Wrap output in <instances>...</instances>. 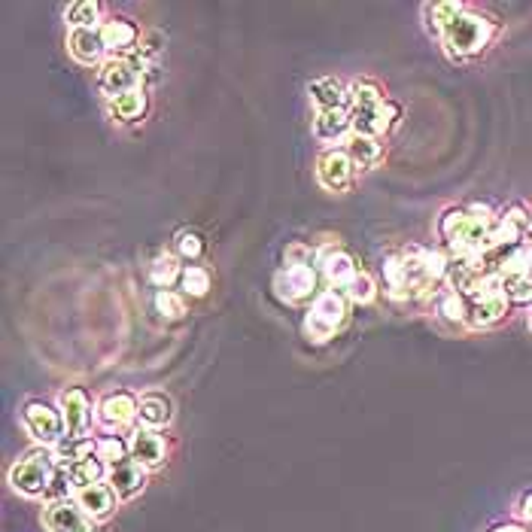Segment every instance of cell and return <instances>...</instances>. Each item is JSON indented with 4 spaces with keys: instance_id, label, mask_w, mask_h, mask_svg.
<instances>
[{
    "instance_id": "obj_2",
    "label": "cell",
    "mask_w": 532,
    "mask_h": 532,
    "mask_svg": "<svg viewBox=\"0 0 532 532\" xmlns=\"http://www.w3.org/2000/svg\"><path fill=\"white\" fill-rule=\"evenodd\" d=\"M496 216L484 204L469 207H450L438 219V238L450 256H481L490 247Z\"/></svg>"
},
{
    "instance_id": "obj_20",
    "label": "cell",
    "mask_w": 532,
    "mask_h": 532,
    "mask_svg": "<svg viewBox=\"0 0 532 532\" xmlns=\"http://www.w3.org/2000/svg\"><path fill=\"white\" fill-rule=\"evenodd\" d=\"M320 271H323V277L329 280V286L332 289H347V283L359 274L356 271V265H353V259L344 253V250H323L320 253Z\"/></svg>"
},
{
    "instance_id": "obj_38",
    "label": "cell",
    "mask_w": 532,
    "mask_h": 532,
    "mask_svg": "<svg viewBox=\"0 0 532 532\" xmlns=\"http://www.w3.org/2000/svg\"><path fill=\"white\" fill-rule=\"evenodd\" d=\"M162 49H165V37H162L159 31H149V34L140 40V46H137V52H134V55H137L140 61H149V58H156Z\"/></svg>"
},
{
    "instance_id": "obj_9",
    "label": "cell",
    "mask_w": 532,
    "mask_h": 532,
    "mask_svg": "<svg viewBox=\"0 0 532 532\" xmlns=\"http://www.w3.org/2000/svg\"><path fill=\"white\" fill-rule=\"evenodd\" d=\"M140 73H143V61L137 55H125V58H110L101 64L98 70V86L101 92L116 101L128 92L137 89V80H140Z\"/></svg>"
},
{
    "instance_id": "obj_41",
    "label": "cell",
    "mask_w": 532,
    "mask_h": 532,
    "mask_svg": "<svg viewBox=\"0 0 532 532\" xmlns=\"http://www.w3.org/2000/svg\"><path fill=\"white\" fill-rule=\"evenodd\" d=\"M526 247L532 250V222H529V232H526Z\"/></svg>"
},
{
    "instance_id": "obj_37",
    "label": "cell",
    "mask_w": 532,
    "mask_h": 532,
    "mask_svg": "<svg viewBox=\"0 0 532 532\" xmlns=\"http://www.w3.org/2000/svg\"><path fill=\"white\" fill-rule=\"evenodd\" d=\"M174 244H177V253H180L183 259H198V256L204 253V241H201L195 232H180Z\"/></svg>"
},
{
    "instance_id": "obj_32",
    "label": "cell",
    "mask_w": 532,
    "mask_h": 532,
    "mask_svg": "<svg viewBox=\"0 0 532 532\" xmlns=\"http://www.w3.org/2000/svg\"><path fill=\"white\" fill-rule=\"evenodd\" d=\"M180 274H183L180 259H177V256H171V253L156 256V262L149 265V280L156 283V286H165V289H168L174 280H180Z\"/></svg>"
},
{
    "instance_id": "obj_7",
    "label": "cell",
    "mask_w": 532,
    "mask_h": 532,
    "mask_svg": "<svg viewBox=\"0 0 532 532\" xmlns=\"http://www.w3.org/2000/svg\"><path fill=\"white\" fill-rule=\"evenodd\" d=\"M22 423L28 429V435L40 444V447H55L58 441L67 438V423L58 405L46 402V399H31L22 408Z\"/></svg>"
},
{
    "instance_id": "obj_36",
    "label": "cell",
    "mask_w": 532,
    "mask_h": 532,
    "mask_svg": "<svg viewBox=\"0 0 532 532\" xmlns=\"http://www.w3.org/2000/svg\"><path fill=\"white\" fill-rule=\"evenodd\" d=\"M374 292H377V286H374L371 274H365V271H359V274L347 283V289H344V295H347L350 301H356V304H368V301L374 298Z\"/></svg>"
},
{
    "instance_id": "obj_24",
    "label": "cell",
    "mask_w": 532,
    "mask_h": 532,
    "mask_svg": "<svg viewBox=\"0 0 532 532\" xmlns=\"http://www.w3.org/2000/svg\"><path fill=\"white\" fill-rule=\"evenodd\" d=\"M308 95L317 104V110H338L347 104V89L335 76H320V80H314L308 86Z\"/></svg>"
},
{
    "instance_id": "obj_27",
    "label": "cell",
    "mask_w": 532,
    "mask_h": 532,
    "mask_svg": "<svg viewBox=\"0 0 532 532\" xmlns=\"http://www.w3.org/2000/svg\"><path fill=\"white\" fill-rule=\"evenodd\" d=\"M435 311H438V317H441L444 323L460 326V323L469 320V301H466V295L447 289V292H441V295L435 298Z\"/></svg>"
},
{
    "instance_id": "obj_29",
    "label": "cell",
    "mask_w": 532,
    "mask_h": 532,
    "mask_svg": "<svg viewBox=\"0 0 532 532\" xmlns=\"http://www.w3.org/2000/svg\"><path fill=\"white\" fill-rule=\"evenodd\" d=\"M64 19H67V25L73 31H80V28H101L98 25L101 22V4H98V0H76V4L67 7Z\"/></svg>"
},
{
    "instance_id": "obj_10",
    "label": "cell",
    "mask_w": 532,
    "mask_h": 532,
    "mask_svg": "<svg viewBox=\"0 0 532 532\" xmlns=\"http://www.w3.org/2000/svg\"><path fill=\"white\" fill-rule=\"evenodd\" d=\"M137 408H140V399L128 390H113L107 393L98 408H95V417L104 429L110 432H122L125 426H131L137 420Z\"/></svg>"
},
{
    "instance_id": "obj_28",
    "label": "cell",
    "mask_w": 532,
    "mask_h": 532,
    "mask_svg": "<svg viewBox=\"0 0 532 532\" xmlns=\"http://www.w3.org/2000/svg\"><path fill=\"white\" fill-rule=\"evenodd\" d=\"M110 113H113L116 122H137V119H143V113H146V92L134 89L128 95L110 101Z\"/></svg>"
},
{
    "instance_id": "obj_11",
    "label": "cell",
    "mask_w": 532,
    "mask_h": 532,
    "mask_svg": "<svg viewBox=\"0 0 532 532\" xmlns=\"http://www.w3.org/2000/svg\"><path fill=\"white\" fill-rule=\"evenodd\" d=\"M43 526L49 532H98L95 520L80 505H76V499L49 502L43 508Z\"/></svg>"
},
{
    "instance_id": "obj_21",
    "label": "cell",
    "mask_w": 532,
    "mask_h": 532,
    "mask_svg": "<svg viewBox=\"0 0 532 532\" xmlns=\"http://www.w3.org/2000/svg\"><path fill=\"white\" fill-rule=\"evenodd\" d=\"M52 453H55L58 466L70 469V466L83 463V460H89V456L98 453V438H92V435H67L64 441H58L52 447Z\"/></svg>"
},
{
    "instance_id": "obj_1",
    "label": "cell",
    "mask_w": 532,
    "mask_h": 532,
    "mask_svg": "<svg viewBox=\"0 0 532 532\" xmlns=\"http://www.w3.org/2000/svg\"><path fill=\"white\" fill-rule=\"evenodd\" d=\"M384 283L393 298L414 301L447 283V256L429 247H405L384 259Z\"/></svg>"
},
{
    "instance_id": "obj_19",
    "label": "cell",
    "mask_w": 532,
    "mask_h": 532,
    "mask_svg": "<svg viewBox=\"0 0 532 532\" xmlns=\"http://www.w3.org/2000/svg\"><path fill=\"white\" fill-rule=\"evenodd\" d=\"M76 505H80L92 520H104L116 511L119 505V496L107 487V484H92V487H83V490H76Z\"/></svg>"
},
{
    "instance_id": "obj_26",
    "label": "cell",
    "mask_w": 532,
    "mask_h": 532,
    "mask_svg": "<svg viewBox=\"0 0 532 532\" xmlns=\"http://www.w3.org/2000/svg\"><path fill=\"white\" fill-rule=\"evenodd\" d=\"M460 13H466V7H463V4H453V0H441V4H426V7H423L426 31L441 40V34L450 28V22L460 16Z\"/></svg>"
},
{
    "instance_id": "obj_31",
    "label": "cell",
    "mask_w": 532,
    "mask_h": 532,
    "mask_svg": "<svg viewBox=\"0 0 532 532\" xmlns=\"http://www.w3.org/2000/svg\"><path fill=\"white\" fill-rule=\"evenodd\" d=\"M128 456H131V450H128V441H125V438H119V435H104V438H98V460H101L107 469L125 463Z\"/></svg>"
},
{
    "instance_id": "obj_30",
    "label": "cell",
    "mask_w": 532,
    "mask_h": 532,
    "mask_svg": "<svg viewBox=\"0 0 532 532\" xmlns=\"http://www.w3.org/2000/svg\"><path fill=\"white\" fill-rule=\"evenodd\" d=\"M107 472H110V469L98 460V453L89 456V460H83V463L70 466V475H73V481H76V490H83V487H92V484L107 481Z\"/></svg>"
},
{
    "instance_id": "obj_12",
    "label": "cell",
    "mask_w": 532,
    "mask_h": 532,
    "mask_svg": "<svg viewBox=\"0 0 532 532\" xmlns=\"http://www.w3.org/2000/svg\"><path fill=\"white\" fill-rule=\"evenodd\" d=\"M274 289L283 301L317 298V268L314 265H286L274 277Z\"/></svg>"
},
{
    "instance_id": "obj_3",
    "label": "cell",
    "mask_w": 532,
    "mask_h": 532,
    "mask_svg": "<svg viewBox=\"0 0 532 532\" xmlns=\"http://www.w3.org/2000/svg\"><path fill=\"white\" fill-rule=\"evenodd\" d=\"M347 110H350L353 134H362V137H380L384 131L393 128V122L399 116V110L368 80L353 83L347 89Z\"/></svg>"
},
{
    "instance_id": "obj_16",
    "label": "cell",
    "mask_w": 532,
    "mask_h": 532,
    "mask_svg": "<svg viewBox=\"0 0 532 532\" xmlns=\"http://www.w3.org/2000/svg\"><path fill=\"white\" fill-rule=\"evenodd\" d=\"M101 37H104V46L107 52H113V58H125V55H134L137 52V43L143 40L137 25L125 16H113L101 25Z\"/></svg>"
},
{
    "instance_id": "obj_8",
    "label": "cell",
    "mask_w": 532,
    "mask_h": 532,
    "mask_svg": "<svg viewBox=\"0 0 532 532\" xmlns=\"http://www.w3.org/2000/svg\"><path fill=\"white\" fill-rule=\"evenodd\" d=\"M469 326L475 329H487L496 326L505 314H508V295L502 289V277H487L478 292H472L469 298Z\"/></svg>"
},
{
    "instance_id": "obj_39",
    "label": "cell",
    "mask_w": 532,
    "mask_h": 532,
    "mask_svg": "<svg viewBox=\"0 0 532 532\" xmlns=\"http://www.w3.org/2000/svg\"><path fill=\"white\" fill-rule=\"evenodd\" d=\"M517 514H520V520H523L526 526H532V490H526V493L520 496Z\"/></svg>"
},
{
    "instance_id": "obj_4",
    "label": "cell",
    "mask_w": 532,
    "mask_h": 532,
    "mask_svg": "<svg viewBox=\"0 0 532 532\" xmlns=\"http://www.w3.org/2000/svg\"><path fill=\"white\" fill-rule=\"evenodd\" d=\"M493 40V22L478 16V13H460L450 28L441 34V46L450 58L456 61H466V58H475L478 52L487 49V43Z\"/></svg>"
},
{
    "instance_id": "obj_6",
    "label": "cell",
    "mask_w": 532,
    "mask_h": 532,
    "mask_svg": "<svg viewBox=\"0 0 532 532\" xmlns=\"http://www.w3.org/2000/svg\"><path fill=\"white\" fill-rule=\"evenodd\" d=\"M344 317H347V295L341 289H326L311 301L308 317H304V332H308L311 341L323 344L344 326Z\"/></svg>"
},
{
    "instance_id": "obj_40",
    "label": "cell",
    "mask_w": 532,
    "mask_h": 532,
    "mask_svg": "<svg viewBox=\"0 0 532 532\" xmlns=\"http://www.w3.org/2000/svg\"><path fill=\"white\" fill-rule=\"evenodd\" d=\"M490 532H529V529L520 526V523H499V526H493Z\"/></svg>"
},
{
    "instance_id": "obj_22",
    "label": "cell",
    "mask_w": 532,
    "mask_h": 532,
    "mask_svg": "<svg viewBox=\"0 0 532 532\" xmlns=\"http://www.w3.org/2000/svg\"><path fill=\"white\" fill-rule=\"evenodd\" d=\"M350 131H353V125H350V110L347 107L317 110V116H314V134L323 143H341Z\"/></svg>"
},
{
    "instance_id": "obj_35",
    "label": "cell",
    "mask_w": 532,
    "mask_h": 532,
    "mask_svg": "<svg viewBox=\"0 0 532 532\" xmlns=\"http://www.w3.org/2000/svg\"><path fill=\"white\" fill-rule=\"evenodd\" d=\"M156 308H159V314H165L168 320H180V317L186 314V298H183V292L162 289V292L156 295Z\"/></svg>"
},
{
    "instance_id": "obj_18",
    "label": "cell",
    "mask_w": 532,
    "mask_h": 532,
    "mask_svg": "<svg viewBox=\"0 0 532 532\" xmlns=\"http://www.w3.org/2000/svg\"><path fill=\"white\" fill-rule=\"evenodd\" d=\"M107 487L119 496V499H134L143 487H146V469L140 463H134L131 456L125 463L113 466L107 472Z\"/></svg>"
},
{
    "instance_id": "obj_5",
    "label": "cell",
    "mask_w": 532,
    "mask_h": 532,
    "mask_svg": "<svg viewBox=\"0 0 532 532\" xmlns=\"http://www.w3.org/2000/svg\"><path fill=\"white\" fill-rule=\"evenodd\" d=\"M55 469H58V463H55L52 447H37V450H28L22 460L13 463L10 484H13V490H19L28 499H37V496L46 499V490L52 484Z\"/></svg>"
},
{
    "instance_id": "obj_23",
    "label": "cell",
    "mask_w": 532,
    "mask_h": 532,
    "mask_svg": "<svg viewBox=\"0 0 532 532\" xmlns=\"http://www.w3.org/2000/svg\"><path fill=\"white\" fill-rule=\"evenodd\" d=\"M171 417H174V405H171V399L165 393H146V396H140V408H137L140 426L162 429V426L171 423Z\"/></svg>"
},
{
    "instance_id": "obj_33",
    "label": "cell",
    "mask_w": 532,
    "mask_h": 532,
    "mask_svg": "<svg viewBox=\"0 0 532 532\" xmlns=\"http://www.w3.org/2000/svg\"><path fill=\"white\" fill-rule=\"evenodd\" d=\"M180 289H183V295H192V298L207 295V289H210V274H207V268L186 265L183 274H180Z\"/></svg>"
},
{
    "instance_id": "obj_17",
    "label": "cell",
    "mask_w": 532,
    "mask_h": 532,
    "mask_svg": "<svg viewBox=\"0 0 532 532\" xmlns=\"http://www.w3.org/2000/svg\"><path fill=\"white\" fill-rule=\"evenodd\" d=\"M67 52H70L76 61H80V64H86V67L101 64V58H104V52H107L104 37H101V28L70 31V34H67Z\"/></svg>"
},
{
    "instance_id": "obj_34",
    "label": "cell",
    "mask_w": 532,
    "mask_h": 532,
    "mask_svg": "<svg viewBox=\"0 0 532 532\" xmlns=\"http://www.w3.org/2000/svg\"><path fill=\"white\" fill-rule=\"evenodd\" d=\"M73 496H76V481H73L70 469L58 466L55 475H52V484L46 490V499L49 502H64V499H73Z\"/></svg>"
},
{
    "instance_id": "obj_25",
    "label": "cell",
    "mask_w": 532,
    "mask_h": 532,
    "mask_svg": "<svg viewBox=\"0 0 532 532\" xmlns=\"http://www.w3.org/2000/svg\"><path fill=\"white\" fill-rule=\"evenodd\" d=\"M344 149L350 152L353 165H356V168H362V171L374 168L380 159H384V143H380L377 137H362V134H353V137L347 140V146H344Z\"/></svg>"
},
{
    "instance_id": "obj_15",
    "label": "cell",
    "mask_w": 532,
    "mask_h": 532,
    "mask_svg": "<svg viewBox=\"0 0 532 532\" xmlns=\"http://www.w3.org/2000/svg\"><path fill=\"white\" fill-rule=\"evenodd\" d=\"M353 171L356 165L347 149H326L317 159V177L329 192H344L353 180Z\"/></svg>"
},
{
    "instance_id": "obj_13",
    "label": "cell",
    "mask_w": 532,
    "mask_h": 532,
    "mask_svg": "<svg viewBox=\"0 0 532 532\" xmlns=\"http://www.w3.org/2000/svg\"><path fill=\"white\" fill-rule=\"evenodd\" d=\"M58 408L67 423V435H89L92 429V399L83 387H67L58 396Z\"/></svg>"
},
{
    "instance_id": "obj_14",
    "label": "cell",
    "mask_w": 532,
    "mask_h": 532,
    "mask_svg": "<svg viewBox=\"0 0 532 532\" xmlns=\"http://www.w3.org/2000/svg\"><path fill=\"white\" fill-rule=\"evenodd\" d=\"M128 450H131V460L140 463L143 469H159L168 456V444L162 438L159 429H146V426H137L128 438Z\"/></svg>"
}]
</instances>
